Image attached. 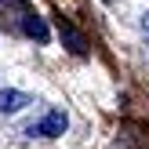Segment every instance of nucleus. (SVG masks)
I'll return each instance as SVG.
<instances>
[{"mask_svg": "<svg viewBox=\"0 0 149 149\" xmlns=\"http://www.w3.org/2000/svg\"><path fill=\"white\" fill-rule=\"evenodd\" d=\"M62 131H65V113H58V109H55V113H47V120H44V124H36V127H29L26 131V135H62Z\"/></svg>", "mask_w": 149, "mask_h": 149, "instance_id": "1", "label": "nucleus"}, {"mask_svg": "<svg viewBox=\"0 0 149 149\" xmlns=\"http://www.w3.org/2000/svg\"><path fill=\"white\" fill-rule=\"evenodd\" d=\"M26 33H29V36H36V40H47V26H44L40 18H33V15L26 18Z\"/></svg>", "mask_w": 149, "mask_h": 149, "instance_id": "3", "label": "nucleus"}, {"mask_svg": "<svg viewBox=\"0 0 149 149\" xmlns=\"http://www.w3.org/2000/svg\"><path fill=\"white\" fill-rule=\"evenodd\" d=\"M142 26H146V33H149V15H146V22H142Z\"/></svg>", "mask_w": 149, "mask_h": 149, "instance_id": "4", "label": "nucleus"}, {"mask_svg": "<svg viewBox=\"0 0 149 149\" xmlns=\"http://www.w3.org/2000/svg\"><path fill=\"white\" fill-rule=\"evenodd\" d=\"M29 106V95L22 91H0V113H15V109Z\"/></svg>", "mask_w": 149, "mask_h": 149, "instance_id": "2", "label": "nucleus"}]
</instances>
